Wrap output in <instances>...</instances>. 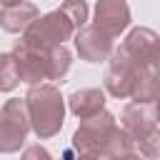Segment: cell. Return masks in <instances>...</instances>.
Here are the masks:
<instances>
[{
    "instance_id": "6da1fadb",
    "label": "cell",
    "mask_w": 160,
    "mask_h": 160,
    "mask_svg": "<svg viewBox=\"0 0 160 160\" xmlns=\"http://www.w3.org/2000/svg\"><path fill=\"white\" fill-rule=\"evenodd\" d=\"M75 145L88 155L102 152L112 158L130 148V138L115 128L110 115H98V118H88L80 125V130L75 132Z\"/></svg>"
},
{
    "instance_id": "7a4b0ae2",
    "label": "cell",
    "mask_w": 160,
    "mask_h": 160,
    "mask_svg": "<svg viewBox=\"0 0 160 160\" xmlns=\"http://www.w3.org/2000/svg\"><path fill=\"white\" fill-rule=\"evenodd\" d=\"M28 112L40 138H50L62 125V98L55 88L40 85L28 92Z\"/></svg>"
},
{
    "instance_id": "3957f363",
    "label": "cell",
    "mask_w": 160,
    "mask_h": 160,
    "mask_svg": "<svg viewBox=\"0 0 160 160\" xmlns=\"http://www.w3.org/2000/svg\"><path fill=\"white\" fill-rule=\"evenodd\" d=\"M72 20L62 12V10H55L40 20H35L25 38H22V45L32 48V50H40V52H48V50H55L70 32H72Z\"/></svg>"
},
{
    "instance_id": "277c9868",
    "label": "cell",
    "mask_w": 160,
    "mask_h": 160,
    "mask_svg": "<svg viewBox=\"0 0 160 160\" xmlns=\"http://www.w3.org/2000/svg\"><path fill=\"white\" fill-rule=\"evenodd\" d=\"M28 132V115H25V105L20 100H10L2 108V120H0V150L2 152H12L20 148V142L25 140Z\"/></svg>"
},
{
    "instance_id": "5b68a950",
    "label": "cell",
    "mask_w": 160,
    "mask_h": 160,
    "mask_svg": "<svg viewBox=\"0 0 160 160\" xmlns=\"http://www.w3.org/2000/svg\"><path fill=\"white\" fill-rule=\"evenodd\" d=\"M130 20V12H128V5L122 0H100L98 2V10H95V28L102 30L105 35H118Z\"/></svg>"
},
{
    "instance_id": "8992f818",
    "label": "cell",
    "mask_w": 160,
    "mask_h": 160,
    "mask_svg": "<svg viewBox=\"0 0 160 160\" xmlns=\"http://www.w3.org/2000/svg\"><path fill=\"white\" fill-rule=\"evenodd\" d=\"M155 42H158V38H155L150 30H135V32H130V38L125 40L120 55H122L125 60H130L138 70H142V68L150 62V58H152Z\"/></svg>"
},
{
    "instance_id": "52a82bcc",
    "label": "cell",
    "mask_w": 160,
    "mask_h": 160,
    "mask_svg": "<svg viewBox=\"0 0 160 160\" xmlns=\"http://www.w3.org/2000/svg\"><path fill=\"white\" fill-rule=\"evenodd\" d=\"M78 50L88 58V60H100L108 50H110V35H105L98 28H85L78 35Z\"/></svg>"
},
{
    "instance_id": "ba28073f",
    "label": "cell",
    "mask_w": 160,
    "mask_h": 160,
    "mask_svg": "<svg viewBox=\"0 0 160 160\" xmlns=\"http://www.w3.org/2000/svg\"><path fill=\"white\" fill-rule=\"evenodd\" d=\"M102 102H105V98H102V92L100 90H80V92H75L72 98H70V108L80 115V118H90V115H95V112H100L102 110Z\"/></svg>"
},
{
    "instance_id": "9c48e42d",
    "label": "cell",
    "mask_w": 160,
    "mask_h": 160,
    "mask_svg": "<svg viewBox=\"0 0 160 160\" xmlns=\"http://www.w3.org/2000/svg\"><path fill=\"white\" fill-rule=\"evenodd\" d=\"M35 8L32 5H25V2H20V5H12V8H5L2 10V15H0V22H2V28L5 30H10V32H18L20 28H25V25H30V20H35Z\"/></svg>"
},
{
    "instance_id": "30bf717a",
    "label": "cell",
    "mask_w": 160,
    "mask_h": 160,
    "mask_svg": "<svg viewBox=\"0 0 160 160\" xmlns=\"http://www.w3.org/2000/svg\"><path fill=\"white\" fill-rule=\"evenodd\" d=\"M122 120H125V128H128V132H130V135H135L138 140H140V138H145L148 132H152L150 112H148L145 108H140V105H130V108L125 110Z\"/></svg>"
},
{
    "instance_id": "8fae6325",
    "label": "cell",
    "mask_w": 160,
    "mask_h": 160,
    "mask_svg": "<svg viewBox=\"0 0 160 160\" xmlns=\"http://www.w3.org/2000/svg\"><path fill=\"white\" fill-rule=\"evenodd\" d=\"M20 80V70H18V60L12 55H0V90H10L15 88Z\"/></svg>"
},
{
    "instance_id": "7c38bea8",
    "label": "cell",
    "mask_w": 160,
    "mask_h": 160,
    "mask_svg": "<svg viewBox=\"0 0 160 160\" xmlns=\"http://www.w3.org/2000/svg\"><path fill=\"white\" fill-rule=\"evenodd\" d=\"M62 12L72 20V25H82L85 18H88V8H85L82 0H68V2L62 5Z\"/></svg>"
},
{
    "instance_id": "4fadbf2b",
    "label": "cell",
    "mask_w": 160,
    "mask_h": 160,
    "mask_svg": "<svg viewBox=\"0 0 160 160\" xmlns=\"http://www.w3.org/2000/svg\"><path fill=\"white\" fill-rule=\"evenodd\" d=\"M140 145L150 158H160V130H152L145 138H140Z\"/></svg>"
},
{
    "instance_id": "5bb4252c",
    "label": "cell",
    "mask_w": 160,
    "mask_h": 160,
    "mask_svg": "<svg viewBox=\"0 0 160 160\" xmlns=\"http://www.w3.org/2000/svg\"><path fill=\"white\" fill-rule=\"evenodd\" d=\"M22 160H50V155H48L42 148H30V150L25 152Z\"/></svg>"
},
{
    "instance_id": "9a60e30c",
    "label": "cell",
    "mask_w": 160,
    "mask_h": 160,
    "mask_svg": "<svg viewBox=\"0 0 160 160\" xmlns=\"http://www.w3.org/2000/svg\"><path fill=\"white\" fill-rule=\"evenodd\" d=\"M152 65H155V70H158V75H160V38H158V42H155V50H152Z\"/></svg>"
},
{
    "instance_id": "2e32d148",
    "label": "cell",
    "mask_w": 160,
    "mask_h": 160,
    "mask_svg": "<svg viewBox=\"0 0 160 160\" xmlns=\"http://www.w3.org/2000/svg\"><path fill=\"white\" fill-rule=\"evenodd\" d=\"M0 2H2V5H5V8H12V5H20V2H22V0H0Z\"/></svg>"
},
{
    "instance_id": "e0dca14e",
    "label": "cell",
    "mask_w": 160,
    "mask_h": 160,
    "mask_svg": "<svg viewBox=\"0 0 160 160\" xmlns=\"http://www.w3.org/2000/svg\"><path fill=\"white\" fill-rule=\"evenodd\" d=\"M118 160H140V158H135V155H122V158H118Z\"/></svg>"
},
{
    "instance_id": "ac0fdd59",
    "label": "cell",
    "mask_w": 160,
    "mask_h": 160,
    "mask_svg": "<svg viewBox=\"0 0 160 160\" xmlns=\"http://www.w3.org/2000/svg\"><path fill=\"white\" fill-rule=\"evenodd\" d=\"M158 120H160V102H158Z\"/></svg>"
}]
</instances>
